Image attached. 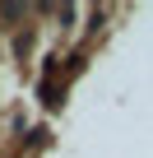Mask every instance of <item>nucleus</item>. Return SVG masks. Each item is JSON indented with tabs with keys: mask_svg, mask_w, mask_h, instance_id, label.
I'll return each instance as SVG.
<instances>
[{
	"mask_svg": "<svg viewBox=\"0 0 153 158\" xmlns=\"http://www.w3.org/2000/svg\"><path fill=\"white\" fill-rule=\"evenodd\" d=\"M60 98H65V93H60L56 84H46V79H42V89H37V102H42V107H60Z\"/></svg>",
	"mask_w": 153,
	"mask_h": 158,
	"instance_id": "1",
	"label": "nucleus"
},
{
	"mask_svg": "<svg viewBox=\"0 0 153 158\" xmlns=\"http://www.w3.org/2000/svg\"><path fill=\"white\" fill-rule=\"evenodd\" d=\"M0 14H5V19H23V14H28V5H0Z\"/></svg>",
	"mask_w": 153,
	"mask_h": 158,
	"instance_id": "2",
	"label": "nucleus"
}]
</instances>
